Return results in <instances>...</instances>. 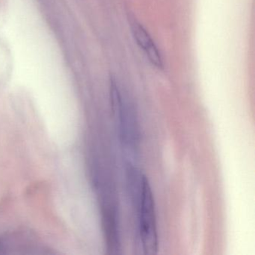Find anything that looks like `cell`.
I'll return each mask as SVG.
<instances>
[{"label": "cell", "instance_id": "6da1fadb", "mask_svg": "<svg viewBox=\"0 0 255 255\" xmlns=\"http://www.w3.org/2000/svg\"><path fill=\"white\" fill-rule=\"evenodd\" d=\"M138 210V229L144 253L156 254L158 250V232L154 198L148 179L142 175L141 188L136 197Z\"/></svg>", "mask_w": 255, "mask_h": 255}, {"label": "cell", "instance_id": "3957f363", "mask_svg": "<svg viewBox=\"0 0 255 255\" xmlns=\"http://www.w3.org/2000/svg\"><path fill=\"white\" fill-rule=\"evenodd\" d=\"M131 28L137 44L139 46L140 48L144 50L150 62L156 68H162L163 64L160 53L158 51L157 47L155 45L148 32L137 22H133Z\"/></svg>", "mask_w": 255, "mask_h": 255}, {"label": "cell", "instance_id": "7a4b0ae2", "mask_svg": "<svg viewBox=\"0 0 255 255\" xmlns=\"http://www.w3.org/2000/svg\"><path fill=\"white\" fill-rule=\"evenodd\" d=\"M112 108L119 124V133L125 145L135 147L138 142V129L133 110L123 101L119 86L114 80L110 82Z\"/></svg>", "mask_w": 255, "mask_h": 255}]
</instances>
